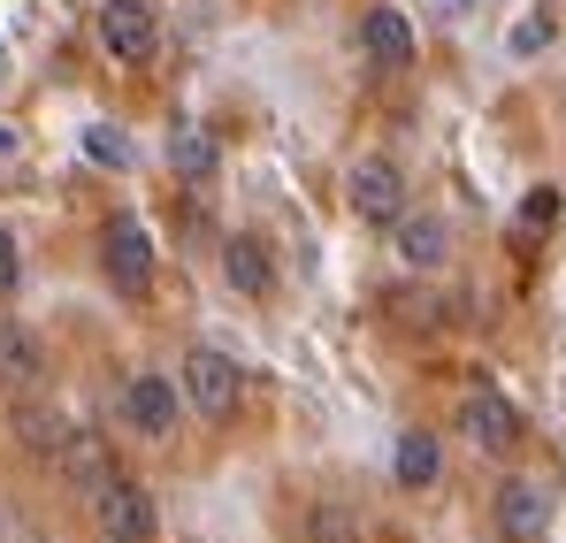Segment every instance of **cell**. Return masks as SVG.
<instances>
[{
	"instance_id": "4",
	"label": "cell",
	"mask_w": 566,
	"mask_h": 543,
	"mask_svg": "<svg viewBox=\"0 0 566 543\" xmlns=\"http://www.w3.org/2000/svg\"><path fill=\"white\" fill-rule=\"evenodd\" d=\"M345 207L368 222V230H390L413 199H406V169L390 161V154H360L353 169H345Z\"/></svg>"
},
{
	"instance_id": "22",
	"label": "cell",
	"mask_w": 566,
	"mask_h": 543,
	"mask_svg": "<svg viewBox=\"0 0 566 543\" xmlns=\"http://www.w3.org/2000/svg\"><path fill=\"white\" fill-rule=\"evenodd\" d=\"M8 154H15V130H8V123H0V161H8Z\"/></svg>"
},
{
	"instance_id": "11",
	"label": "cell",
	"mask_w": 566,
	"mask_h": 543,
	"mask_svg": "<svg viewBox=\"0 0 566 543\" xmlns=\"http://www.w3.org/2000/svg\"><path fill=\"white\" fill-rule=\"evenodd\" d=\"M0 383L8 390H39L46 383V337L15 314H0Z\"/></svg>"
},
{
	"instance_id": "7",
	"label": "cell",
	"mask_w": 566,
	"mask_h": 543,
	"mask_svg": "<svg viewBox=\"0 0 566 543\" xmlns=\"http://www.w3.org/2000/svg\"><path fill=\"white\" fill-rule=\"evenodd\" d=\"M460 437H468L474 452L505 459L521 437H528V414H521L505 390H468V398H460Z\"/></svg>"
},
{
	"instance_id": "12",
	"label": "cell",
	"mask_w": 566,
	"mask_h": 543,
	"mask_svg": "<svg viewBox=\"0 0 566 543\" xmlns=\"http://www.w3.org/2000/svg\"><path fill=\"white\" fill-rule=\"evenodd\" d=\"M222 283H230L238 299H269V291H276V253H269V238L238 230V238L222 246Z\"/></svg>"
},
{
	"instance_id": "17",
	"label": "cell",
	"mask_w": 566,
	"mask_h": 543,
	"mask_svg": "<svg viewBox=\"0 0 566 543\" xmlns=\"http://www.w3.org/2000/svg\"><path fill=\"white\" fill-rule=\"evenodd\" d=\"M214 161H222V146H214V130H199V123H177V130H169V169H177L185 184L214 177Z\"/></svg>"
},
{
	"instance_id": "16",
	"label": "cell",
	"mask_w": 566,
	"mask_h": 543,
	"mask_svg": "<svg viewBox=\"0 0 566 543\" xmlns=\"http://www.w3.org/2000/svg\"><path fill=\"white\" fill-rule=\"evenodd\" d=\"M8 429H15V445H23L31 459H62V437H70V421H62L46 398H15Z\"/></svg>"
},
{
	"instance_id": "1",
	"label": "cell",
	"mask_w": 566,
	"mask_h": 543,
	"mask_svg": "<svg viewBox=\"0 0 566 543\" xmlns=\"http://www.w3.org/2000/svg\"><path fill=\"white\" fill-rule=\"evenodd\" d=\"M177 390H185V406L199 421H238V406H245V367L230 361L222 345H191L185 367H177Z\"/></svg>"
},
{
	"instance_id": "8",
	"label": "cell",
	"mask_w": 566,
	"mask_h": 543,
	"mask_svg": "<svg viewBox=\"0 0 566 543\" xmlns=\"http://www.w3.org/2000/svg\"><path fill=\"white\" fill-rule=\"evenodd\" d=\"M99 46H107V62H154V46H161V15H154V0H99Z\"/></svg>"
},
{
	"instance_id": "10",
	"label": "cell",
	"mask_w": 566,
	"mask_h": 543,
	"mask_svg": "<svg viewBox=\"0 0 566 543\" xmlns=\"http://www.w3.org/2000/svg\"><path fill=\"white\" fill-rule=\"evenodd\" d=\"M360 54H368L376 70H413L421 39H413V23H406V8H368V15H360Z\"/></svg>"
},
{
	"instance_id": "15",
	"label": "cell",
	"mask_w": 566,
	"mask_h": 543,
	"mask_svg": "<svg viewBox=\"0 0 566 543\" xmlns=\"http://www.w3.org/2000/svg\"><path fill=\"white\" fill-rule=\"evenodd\" d=\"M390 474H398V490H437V482H444V437H437V429H406Z\"/></svg>"
},
{
	"instance_id": "5",
	"label": "cell",
	"mask_w": 566,
	"mask_h": 543,
	"mask_svg": "<svg viewBox=\"0 0 566 543\" xmlns=\"http://www.w3.org/2000/svg\"><path fill=\"white\" fill-rule=\"evenodd\" d=\"M390 253H398L406 275H444L452 269V222H444L437 207H406V215L390 222Z\"/></svg>"
},
{
	"instance_id": "21",
	"label": "cell",
	"mask_w": 566,
	"mask_h": 543,
	"mask_svg": "<svg viewBox=\"0 0 566 543\" xmlns=\"http://www.w3.org/2000/svg\"><path fill=\"white\" fill-rule=\"evenodd\" d=\"M513 46H521V54H536V46H552V15H528V23L513 31Z\"/></svg>"
},
{
	"instance_id": "9",
	"label": "cell",
	"mask_w": 566,
	"mask_h": 543,
	"mask_svg": "<svg viewBox=\"0 0 566 543\" xmlns=\"http://www.w3.org/2000/svg\"><path fill=\"white\" fill-rule=\"evenodd\" d=\"M552 513H559L552 490H544V482H521V474L497 482V498H490V521H497L505 543H544L552 536Z\"/></svg>"
},
{
	"instance_id": "6",
	"label": "cell",
	"mask_w": 566,
	"mask_h": 543,
	"mask_svg": "<svg viewBox=\"0 0 566 543\" xmlns=\"http://www.w3.org/2000/svg\"><path fill=\"white\" fill-rule=\"evenodd\" d=\"M93 513H99V536H107V543H154V536H161V505H154V490L130 482V474H115V482L99 490Z\"/></svg>"
},
{
	"instance_id": "19",
	"label": "cell",
	"mask_w": 566,
	"mask_h": 543,
	"mask_svg": "<svg viewBox=\"0 0 566 543\" xmlns=\"http://www.w3.org/2000/svg\"><path fill=\"white\" fill-rule=\"evenodd\" d=\"M85 154H93L99 169H130V138H115L107 123H93V130H85Z\"/></svg>"
},
{
	"instance_id": "18",
	"label": "cell",
	"mask_w": 566,
	"mask_h": 543,
	"mask_svg": "<svg viewBox=\"0 0 566 543\" xmlns=\"http://www.w3.org/2000/svg\"><path fill=\"white\" fill-rule=\"evenodd\" d=\"M306 543H360V521L345 505H314L306 513Z\"/></svg>"
},
{
	"instance_id": "3",
	"label": "cell",
	"mask_w": 566,
	"mask_h": 543,
	"mask_svg": "<svg viewBox=\"0 0 566 543\" xmlns=\"http://www.w3.org/2000/svg\"><path fill=\"white\" fill-rule=\"evenodd\" d=\"M99 269H107V283H115L123 299H146V291H154V230H146L130 207L99 222Z\"/></svg>"
},
{
	"instance_id": "14",
	"label": "cell",
	"mask_w": 566,
	"mask_h": 543,
	"mask_svg": "<svg viewBox=\"0 0 566 543\" xmlns=\"http://www.w3.org/2000/svg\"><path fill=\"white\" fill-rule=\"evenodd\" d=\"M559 215H566V191H559V184H528V191H521V207H513V246H521V253H544V246H552V230H559Z\"/></svg>"
},
{
	"instance_id": "13",
	"label": "cell",
	"mask_w": 566,
	"mask_h": 543,
	"mask_svg": "<svg viewBox=\"0 0 566 543\" xmlns=\"http://www.w3.org/2000/svg\"><path fill=\"white\" fill-rule=\"evenodd\" d=\"M54 467L70 474V490H77V498H99V490L115 482V452H107V437H93V429H70Z\"/></svg>"
},
{
	"instance_id": "2",
	"label": "cell",
	"mask_w": 566,
	"mask_h": 543,
	"mask_svg": "<svg viewBox=\"0 0 566 543\" xmlns=\"http://www.w3.org/2000/svg\"><path fill=\"white\" fill-rule=\"evenodd\" d=\"M115 414H123V429H130V437H146V445H169V437L185 429V390H177V375H154V367H138V375H123V390H115Z\"/></svg>"
},
{
	"instance_id": "20",
	"label": "cell",
	"mask_w": 566,
	"mask_h": 543,
	"mask_svg": "<svg viewBox=\"0 0 566 543\" xmlns=\"http://www.w3.org/2000/svg\"><path fill=\"white\" fill-rule=\"evenodd\" d=\"M23 283V253H15V230H0V299Z\"/></svg>"
}]
</instances>
